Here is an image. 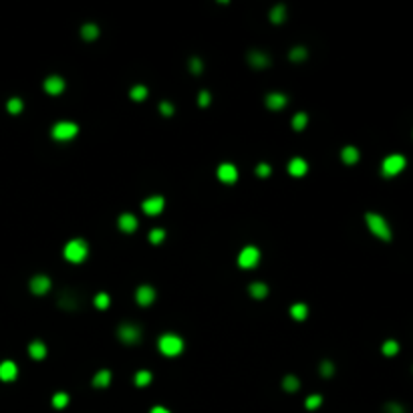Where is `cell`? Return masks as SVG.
Here are the masks:
<instances>
[{
  "mask_svg": "<svg viewBox=\"0 0 413 413\" xmlns=\"http://www.w3.org/2000/svg\"><path fill=\"white\" fill-rule=\"evenodd\" d=\"M43 87H45V91L49 93V95H52V97H55V95H61V93L65 91V79L59 77V75H50V77L45 79Z\"/></svg>",
  "mask_w": 413,
  "mask_h": 413,
  "instance_id": "8fae6325",
  "label": "cell"
},
{
  "mask_svg": "<svg viewBox=\"0 0 413 413\" xmlns=\"http://www.w3.org/2000/svg\"><path fill=\"white\" fill-rule=\"evenodd\" d=\"M157 349L165 357H178L183 351V339L174 332H165L157 339Z\"/></svg>",
  "mask_w": 413,
  "mask_h": 413,
  "instance_id": "3957f363",
  "label": "cell"
},
{
  "mask_svg": "<svg viewBox=\"0 0 413 413\" xmlns=\"http://www.w3.org/2000/svg\"><path fill=\"white\" fill-rule=\"evenodd\" d=\"M135 300H137V304H141V306H149V304L155 300V290H153V286L141 284V286L135 290Z\"/></svg>",
  "mask_w": 413,
  "mask_h": 413,
  "instance_id": "4fadbf2b",
  "label": "cell"
},
{
  "mask_svg": "<svg viewBox=\"0 0 413 413\" xmlns=\"http://www.w3.org/2000/svg\"><path fill=\"white\" fill-rule=\"evenodd\" d=\"M381 353H383L385 357H395V355L399 353V343H397V341H393V339L385 341V343H383V347H381Z\"/></svg>",
  "mask_w": 413,
  "mask_h": 413,
  "instance_id": "f546056e",
  "label": "cell"
},
{
  "mask_svg": "<svg viewBox=\"0 0 413 413\" xmlns=\"http://www.w3.org/2000/svg\"><path fill=\"white\" fill-rule=\"evenodd\" d=\"M321 403H323V397L321 395H309L306 397V401H304V405H306V409H316V407H321Z\"/></svg>",
  "mask_w": 413,
  "mask_h": 413,
  "instance_id": "d590c367",
  "label": "cell"
},
{
  "mask_svg": "<svg viewBox=\"0 0 413 413\" xmlns=\"http://www.w3.org/2000/svg\"><path fill=\"white\" fill-rule=\"evenodd\" d=\"M306 125H309V115L304 111H298L295 117H292V129L295 131H302V129H306Z\"/></svg>",
  "mask_w": 413,
  "mask_h": 413,
  "instance_id": "484cf974",
  "label": "cell"
},
{
  "mask_svg": "<svg viewBox=\"0 0 413 413\" xmlns=\"http://www.w3.org/2000/svg\"><path fill=\"white\" fill-rule=\"evenodd\" d=\"M216 176L222 183H236L238 182V167L234 164H220L216 169Z\"/></svg>",
  "mask_w": 413,
  "mask_h": 413,
  "instance_id": "30bf717a",
  "label": "cell"
},
{
  "mask_svg": "<svg viewBox=\"0 0 413 413\" xmlns=\"http://www.w3.org/2000/svg\"><path fill=\"white\" fill-rule=\"evenodd\" d=\"M149 413H169V409H165V407H162V405H157V407H153Z\"/></svg>",
  "mask_w": 413,
  "mask_h": 413,
  "instance_id": "7bdbcfd3",
  "label": "cell"
},
{
  "mask_svg": "<svg viewBox=\"0 0 413 413\" xmlns=\"http://www.w3.org/2000/svg\"><path fill=\"white\" fill-rule=\"evenodd\" d=\"M159 113H162L164 117H171L176 113V107L169 101H162V103H159Z\"/></svg>",
  "mask_w": 413,
  "mask_h": 413,
  "instance_id": "ab89813d",
  "label": "cell"
},
{
  "mask_svg": "<svg viewBox=\"0 0 413 413\" xmlns=\"http://www.w3.org/2000/svg\"><path fill=\"white\" fill-rule=\"evenodd\" d=\"M359 157H361V153H359L355 145H347V148H343V151H341V159L347 165H355L359 162Z\"/></svg>",
  "mask_w": 413,
  "mask_h": 413,
  "instance_id": "ffe728a7",
  "label": "cell"
},
{
  "mask_svg": "<svg viewBox=\"0 0 413 413\" xmlns=\"http://www.w3.org/2000/svg\"><path fill=\"white\" fill-rule=\"evenodd\" d=\"M113 375H111V371L109 369H101L95 373V377H93V387H97V389H105V387H109V383H111Z\"/></svg>",
  "mask_w": 413,
  "mask_h": 413,
  "instance_id": "d6986e66",
  "label": "cell"
},
{
  "mask_svg": "<svg viewBox=\"0 0 413 413\" xmlns=\"http://www.w3.org/2000/svg\"><path fill=\"white\" fill-rule=\"evenodd\" d=\"M117 226H119V230H121V232L131 234V232L137 230L139 222H137V218L133 216V214H121V216H119V220H117Z\"/></svg>",
  "mask_w": 413,
  "mask_h": 413,
  "instance_id": "e0dca14e",
  "label": "cell"
},
{
  "mask_svg": "<svg viewBox=\"0 0 413 413\" xmlns=\"http://www.w3.org/2000/svg\"><path fill=\"white\" fill-rule=\"evenodd\" d=\"M318 371H321L323 377H332V375H335V365H332L330 361H323L321 367H318Z\"/></svg>",
  "mask_w": 413,
  "mask_h": 413,
  "instance_id": "f35d334b",
  "label": "cell"
},
{
  "mask_svg": "<svg viewBox=\"0 0 413 413\" xmlns=\"http://www.w3.org/2000/svg\"><path fill=\"white\" fill-rule=\"evenodd\" d=\"M66 405H69V395H66V393H55V397H52V407L63 409Z\"/></svg>",
  "mask_w": 413,
  "mask_h": 413,
  "instance_id": "836d02e7",
  "label": "cell"
},
{
  "mask_svg": "<svg viewBox=\"0 0 413 413\" xmlns=\"http://www.w3.org/2000/svg\"><path fill=\"white\" fill-rule=\"evenodd\" d=\"M164 240H165V230L153 228V230L149 232V242H151V244H162Z\"/></svg>",
  "mask_w": 413,
  "mask_h": 413,
  "instance_id": "e575fe53",
  "label": "cell"
},
{
  "mask_svg": "<svg viewBox=\"0 0 413 413\" xmlns=\"http://www.w3.org/2000/svg\"><path fill=\"white\" fill-rule=\"evenodd\" d=\"M6 109H8L10 115H18V113H22V109H24V103H22L20 97H12V99H8V103H6Z\"/></svg>",
  "mask_w": 413,
  "mask_h": 413,
  "instance_id": "f1b7e54d",
  "label": "cell"
},
{
  "mask_svg": "<svg viewBox=\"0 0 413 413\" xmlns=\"http://www.w3.org/2000/svg\"><path fill=\"white\" fill-rule=\"evenodd\" d=\"M59 304L63 306V309H69V311H73V309H77V306H79V298L73 295L71 290H65L63 295L59 297Z\"/></svg>",
  "mask_w": 413,
  "mask_h": 413,
  "instance_id": "44dd1931",
  "label": "cell"
},
{
  "mask_svg": "<svg viewBox=\"0 0 413 413\" xmlns=\"http://www.w3.org/2000/svg\"><path fill=\"white\" fill-rule=\"evenodd\" d=\"M93 302H95V306H97L99 311H105L111 304V297L107 295V292H97L95 298H93Z\"/></svg>",
  "mask_w": 413,
  "mask_h": 413,
  "instance_id": "4dcf8cb0",
  "label": "cell"
},
{
  "mask_svg": "<svg viewBox=\"0 0 413 413\" xmlns=\"http://www.w3.org/2000/svg\"><path fill=\"white\" fill-rule=\"evenodd\" d=\"M117 337L125 345H137L141 341V329L135 323H121L117 329Z\"/></svg>",
  "mask_w": 413,
  "mask_h": 413,
  "instance_id": "8992f818",
  "label": "cell"
},
{
  "mask_svg": "<svg viewBox=\"0 0 413 413\" xmlns=\"http://www.w3.org/2000/svg\"><path fill=\"white\" fill-rule=\"evenodd\" d=\"M148 87L145 85H135V87H131V91H129V97L133 99V101H145L148 99Z\"/></svg>",
  "mask_w": 413,
  "mask_h": 413,
  "instance_id": "4316f807",
  "label": "cell"
},
{
  "mask_svg": "<svg viewBox=\"0 0 413 413\" xmlns=\"http://www.w3.org/2000/svg\"><path fill=\"white\" fill-rule=\"evenodd\" d=\"M63 254H65V258L69 260V262L81 264V262H85L87 256H89V244L85 242L83 238H73V240H69V242L65 244Z\"/></svg>",
  "mask_w": 413,
  "mask_h": 413,
  "instance_id": "6da1fadb",
  "label": "cell"
},
{
  "mask_svg": "<svg viewBox=\"0 0 413 413\" xmlns=\"http://www.w3.org/2000/svg\"><path fill=\"white\" fill-rule=\"evenodd\" d=\"M77 133H79V125L73 121H59L50 129L52 139H57V141H71Z\"/></svg>",
  "mask_w": 413,
  "mask_h": 413,
  "instance_id": "5b68a950",
  "label": "cell"
},
{
  "mask_svg": "<svg viewBox=\"0 0 413 413\" xmlns=\"http://www.w3.org/2000/svg\"><path fill=\"white\" fill-rule=\"evenodd\" d=\"M260 262V250L256 246H244L238 254V266L240 268H254Z\"/></svg>",
  "mask_w": 413,
  "mask_h": 413,
  "instance_id": "52a82bcc",
  "label": "cell"
},
{
  "mask_svg": "<svg viewBox=\"0 0 413 413\" xmlns=\"http://www.w3.org/2000/svg\"><path fill=\"white\" fill-rule=\"evenodd\" d=\"M210 101H212L210 91H202V93H199V99H198L199 107H208V105H210Z\"/></svg>",
  "mask_w": 413,
  "mask_h": 413,
  "instance_id": "b9f144b4",
  "label": "cell"
},
{
  "mask_svg": "<svg viewBox=\"0 0 413 413\" xmlns=\"http://www.w3.org/2000/svg\"><path fill=\"white\" fill-rule=\"evenodd\" d=\"M47 353H49V349H47V345L41 339H34L29 345V355L34 359V361H43V359L47 357Z\"/></svg>",
  "mask_w": 413,
  "mask_h": 413,
  "instance_id": "ac0fdd59",
  "label": "cell"
},
{
  "mask_svg": "<svg viewBox=\"0 0 413 413\" xmlns=\"http://www.w3.org/2000/svg\"><path fill=\"white\" fill-rule=\"evenodd\" d=\"M405 165H407V159L401 153L387 155V157L383 159V164H381V174L385 178H393L397 174H401V171L405 169Z\"/></svg>",
  "mask_w": 413,
  "mask_h": 413,
  "instance_id": "277c9868",
  "label": "cell"
},
{
  "mask_svg": "<svg viewBox=\"0 0 413 413\" xmlns=\"http://www.w3.org/2000/svg\"><path fill=\"white\" fill-rule=\"evenodd\" d=\"M81 36L85 38V41H95V38L99 36V26H97V24H93V22L83 24V29H81Z\"/></svg>",
  "mask_w": 413,
  "mask_h": 413,
  "instance_id": "cb8c5ba5",
  "label": "cell"
},
{
  "mask_svg": "<svg viewBox=\"0 0 413 413\" xmlns=\"http://www.w3.org/2000/svg\"><path fill=\"white\" fill-rule=\"evenodd\" d=\"M264 103H266V107H268V109L281 111L282 107H286L288 99H286L284 93H268V95H266V99H264Z\"/></svg>",
  "mask_w": 413,
  "mask_h": 413,
  "instance_id": "9a60e30c",
  "label": "cell"
},
{
  "mask_svg": "<svg viewBox=\"0 0 413 413\" xmlns=\"http://www.w3.org/2000/svg\"><path fill=\"white\" fill-rule=\"evenodd\" d=\"M164 208H165L164 196H149V198H145L143 202H141V210H143L148 216H157V214H162Z\"/></svg>",
  "mask_w": 413,
  "mask_h": 413,
  "instance_id": "ba28073f",
  "label": "cell"
},
{
  "mask_svg": "<svg viewBox=\"0 0 413 413\" xmlns=\"http://www.w3.org/2000/svg\"><path fill=\"white\" fill-rule=\"evenodd\" d=\"M18 377V367L15 361H2L0 363V381H15Z\"/></svg>",
  "mask_w": 413,
  "mask_h": 413,
  "instance_id": "2e32d148",
  "label": "cell"
},
{
  "mask_svg": "<svg viewBox=\"0 0 413 413\" xmlns=\"http://www.w3.org/2000/svg\"><path fill=\"white\" fill-rule=\"evenodd\" d=\"M365 222H367V228L375 234L379 240H383V242H389L391 240V226L387 224V220H385L383 216L375 214V212H369V214H365Z\"/></svg>",
  "mask_w": 413,
  "mask_h": 413,
  "instance_id": "7a4b0ae2",
  "label": "cell"
},
{
  "mask_svg": "<svg viewBox=\"0 0 413 413\" xmlns=\"http://www.w3.org/2000/svg\"><path fill=\"white\" fill-rule=\"evenodd\" d=\"M31 292L33 295H36V297H43V295H47V292L50 290V286H52V282H50V278L47 276V274H34L33 278H31Z\"/></svg>",
  "mask_w": 413,
  "mask_h": 413,
  "instance_id": "9c48e42d",
  "label": "cell"
},
{
  "mask_svg": "<svg viewBox=\"0 0 413 413\" xmlns=\"http://www.w3.org/2000/svg\"><path fill=\"white\" fill-rule=\"evenodd\" d=\"M248 63H250V66H254V69H266V66H268L272 61H270V57L266 55L264 50L254 49V50L248 52Z\"/></svg>",
  "mask_w": 413,
  "mask_h": 413,
  "instance_id": "7c38bea8",
  "label": "cell"
},
{
  "mask_svg": "<svg viewBox=\"0 0 413 413\" xmlns=\"http://www.w3.org/2000/svg\"><path fill=\"white\" fill-rule=\"evenodd\" d=\"M282 387H284V391L295 393V391H298V387H300V381H298L295 375H286V377L282 379Z\"/></svg>",
  "mask_w": 413,
  "mask_h": 413,
  "instance_id": "1f68e13d",
  "label": "cell"
},
{
  "mask_svg": "<svg viewBox=\"0 0 413 413\" xmlns=\"http://www.w3.org/2000/svg\"><path fill=\"white\" fill-rule=\"evenodd\" d=\"M290 61H295V63H302L306 57H309V50H306L304 47H295V49H290Z\"/></svg>",
  "mask_w": 413,
  "mask_h": 413,
  "instance_id": "d6a6232c",
  "label": "cell"
},
{
  "mask_svg": "<svg viewBox=\"0 0 413 413\" xmlns=\"http://www.w3.org/2000/svg\"><path fill=\"white\" fill-rule=\"evenodd\" d=\"M188 66H190V73H194V75H199V73L204 71L202 59H198V57H192V59H190V63H188Z\"/></svg>",
  "mask_w": 413,
  "mask_h": 413,
  "instance_id": "74e56055",
  "label": "cell"
},
{
  "mask_svg": "<svg viewBox=\"0 0 413 413\" xmlns=\"http://www.w3.org/2000/svg\"><path fill=\"white\" fill-rule=\"evenodd\" d=\"M270 174H272V167L266 164V162H260V164L256 165V176H258V178H262V180H264V178H270Z\"/></svg>",
  "mask_w": 413,
  "mask_h": 413,
  "instance_id": "8d00e7d4",
  "label": "cell"
},
{
  "mask_svg": "<svg viewBox=\"0 0 413 413\" xmlns=\"http://www.w3.org/2000/svg\"><path fill=\"white\" fill-rule=\"evenodd\" d=\"M290 316L295 318V321H304L306 316H309V306L304 302H297L290 306Z\"/></svg>",
  "mask_w": 413,
  "mask_h": 413,
  "instance_id": "603a6c76",
  "label": "cell"
},
{
  "mask_svg": "<svg viewBox=\"0 0 413 413\" xmlns=\"http://www.w3.org/2000/svg\"><path fill=\"white\" fill-rule=\"evenodd\" d=\"M268 18H270V22H274V24L284 22V20H286V6H284V4H276V6L268 12Z\"/></svg>",
  "mask_w": 413,
  "mask_h": 413,
  "instance_id": "7402d4cb",
  "label": "cell"
},
{
  "mask_svg": "<svg viewBox=\"0 0 413 413\" xmlns=\"http://www.w3.org/2000/svg\"><path fill=\"white\" fill-rule=\"evenodd\" d=\"M151 373L148 371V369H141V371H137L135 373V385L137 387H148V385L151 383Z\"/></svg>",
  "mask_w": 413,
  "mask_h": 413,
  "instance_id": "83f0119b",
  "label": "cell"
},
{
  "mask_svg": "<svg viewBox=\"0 0 413 413\" xmlns=\"http://www.w3.org/2000/svg\"><path fill=\"white\" fill-rule=\"evenodd\" d=\"M306 171H309V164L302 157H292L288 162V174L292 178H304Z\"/></svg>",
  "mask_w": 413,
  "mask_h": 413,
  "instance_id": "5bb4252c",
  "label": "cell"
},
{
  "mask_svg": "<svg viewBox=\"0 0 413 413\" xmlns=\"http://www.w3.org/2000/svg\"><path fill=\"white\" fill-rule=\"evenodd\" d=\"M385 413H405V409H403V405H401V403L391 401V403L385 405Z\"/></svg>",
  "mask_w": 413,
  "mask_h": 413,
  "instance_id": "60d3db41",
  "label": "cell"
},
{
  "mask_svg": "<svg viewBox=\"0 0 413 413\" xmlns=\"http://www.w3.org/2000/svg\"><path fill=\"white\" fill-rule=\"evenodd\" d=\"M248 290H250L252 298H264L266 295H268V286H266L264 282H252L248 286Z\"/></svg>",
  "mask_w": 413,
  "mask_h": 413,
  "instance_id": "d4e9b609",
  "label": "cell"
}]
</instances>
